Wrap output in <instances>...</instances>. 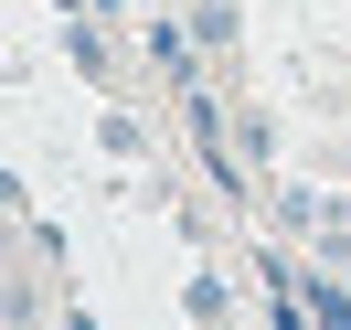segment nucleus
<instances>
[{"label":"nucleus","instance_id":"39448f33","mask_svg":"<svg viewBox=\"0 0 351 330\" xmlns=\"http://www.w3.org/2000/svg\"><path fill=\"white\" fill-rule=\"evenodd\" d=\"M181 309H192V320H223V309H234V287H223L213 266H192V277H181Z\"/></svg>","mask_w":351,"mask_h":330},{"label":"nucleus","instance_id":"20e7f679","mask_svg":"<svg viewBox=\"0 0 351 330\" xmlns=\"http://www.w3.org/2000/svg\"><path fill=\"white\" fill-rule=\"evenodd\" d=\"M96 150H107V160H149V128H138L128 107H107V117H96Z\"/></svg>","mask_w":351,"mask_h":330},{"label":"nucleus","instance_id":"423d86ee","mask_svg":"<svg viewBox=\"0 0 351 330\" xmlns=\"http://www.w3.org/2000/svg\"><path fill=\"white\" fill-rule=\"evenodd\" d=\"M86 11H96V22H128V11H138V0H86Z\"/></svg>","mask_w":351,"mask_h":330},{"label":"nucleus","instance_id":"f257e3e1","mask_svg":"<svg viewBox=\"0 0 351 330\" xmlns=\"http://www.w3.org/2000/svg\"><path fill=\"white\" fill-rule=\"evenodd\" d=\"M266 224L319 245V235H330V192H319V181H266Z\"/></svg>","mask_w":351,"mask_h":330},{"label":"nucleus","instance_id":"7ed1b4c3","mask_svg":"<svg viewBox=\"0 0 351 330\" xmlns=\"http://www.w3.org/2000/svg\"><path fill=\"white\" fill-rule=\"evenodd\" d=\"M181 22L202 32V54H234L245 43V11H234V0H181Z\"/></svg>","mask_w":351,"mask_h":330},{"label":"nucleus","instance_id":"f03ea898","mask_svg":"<svg viewBox=\"0 0 351 330\" xmlns=\"http://www.w3.org/2000/svg\"><path fill=\"white\" fill-rule=\"evenodd\" d=\"M117 22H96V11H64V64L86 75V86H117Z\"/></svg>","mask_w":351,"mask_h":330}]
</instances>
